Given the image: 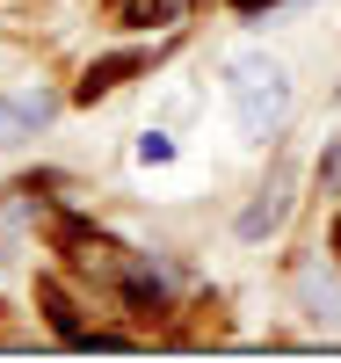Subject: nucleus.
<instances>
[{"label": "nucleus", "instance_id": "nucleus-3", "mask_svg": "<svg viewBox=\"0 0 341 363\" xmlns=\"http://www.w3.org/2000/svg\"><path fill=\"white\" fill-rule=\"evenodd\" d=\"M116 15L131 22V29H160V22L181 15V0H116Z\"/></svg>", "mask_w": 341, "mask_h": 363}, {"label": "nucleus", "instance_id": "nucleus-1", "mask_svg": "<svg viewBox=\"0 0 341 363\" xmlns=\"http://www.w3.org/2000/svg\"><path fill=\"white\" fill-rule=\"evenodd\" d=\"M225 102H233L247 138H269V131H284V116H291V73L276 66L269 51H240L225 66Z\"/></svg>", "mask_w": 341, "mask_h": 363}, {"label": "nucleus", "instance_id": "nucleus-5", "mask_svg": "<svg viewBox=\"0 0 341 363\" xmlns=\"http://www.w3.org/2000/svg\"><path fill=\"white\" fill-rule=\"evenodd\" d=\"M233 8H240V15H262V8H276V0H233Z\"/></svg>", "mask_w": 341, "mask_h": 363}, {"label": "nucleus", "instance_id": "nucleus-2", "mask_svg": "<svg viewBox=\"0 0 341 363\" xmlns=\"http://www.w3.org/2000/svg\"><path fill=\"white\" fill-rule=\"evenodd\" d=\"M284 211H291V167H276V174H269V189H262V203H247V211H240V240H262L269 225H284Z\"/></svg>", "mask_w": 341, "mask_h": 363}, {"label": "nucleus", "instance_id": "nucleus-4", "mask_svg": "<svg viewBox=\"0 0 341 363\" xmlns=\"http://www.w3.org/2000/svg\"><path fill=\"white\" fill-rule=\"evenodd\" d=\"M123 73H138V58H102V66H87V80H80V102H95V95H109V87H116Z\"/></svg>", "mask_w": 341, "mask_h": 363}, {"label": "nucleus", "instance_id": "nucleus-6", "mask_svg": "<svg viewBox=\"0 0 341 363\" xmlns=\"http://www.w3.org/2000/svg\"><path fill=\"white\" fill-rule=\"evenodd\" d=\"M334 255H341V218H334Z\"/></svg>", "mask_w": 341, "mask_h": 363}]
</instances>
